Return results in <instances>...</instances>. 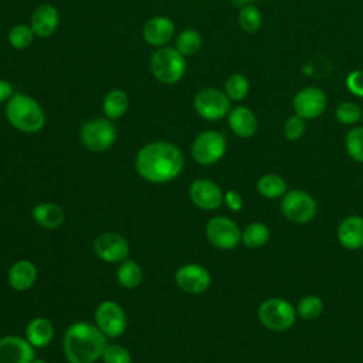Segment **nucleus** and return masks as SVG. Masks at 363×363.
<instances>
[{
	"label": "nucleus",
	"instance_id": "36",
	"mask_svg": "<svg viewBox=\"0 0 363 363\" xmlns=\"http://www.w3.org/2000/svg\"><path fill=\"white\" fill-rule=\"evenodd\" d=\"M305 129H306L305 119L299 115H294L286 119L284 125V135L289 140H296L305 133Z\"/></svg>",
	"mask_w": 363,
	"mask_h": 363
},
{
	"label": "nucleus",
	"instance_id": "21",
	"mask_svg": "<svg viewBox=\"0 0 363 363\" xmlns=\"http://www.w3.org/2000/svg\"><path fill=\"white\" fill-rule=\"evenodd\" d=\"M228 125L238 138H251L257 132V118L245 106H237L228 112Z\"/></svg>",
	"mask_w": 363,
	"mask_h": 363
},
{
	"label": "nucleus",
	"instance_id": "33",
	"mask_svg": "<svg viewBox=\"0 0 363 363\" xmlns=\"http://www.w3.org/2000/svg\"><path fill=\"white\" fill-rule=\"evenodd\" d=\"M346 150L347 155L356 160L363 163V128L356 126L352 128L346 135Z\"/></svg>",
	"mask_w": 363,
	"mask_h": 363
},
{
	"label": "nucleus",
	"instance_id": "5",
	"mask_svg": "<svg viewBox=\"0 0 363 363\" xmlns=\"http://www.w3.org/2000/svg\"><path fill=\"white\" fill-rule=\"evenodd\" d=\"M258 319L267 329L282 332L295 323L296 311L286 299L268 298L258 308Z\"/></svg>",
	"mask_w": 363,
	"mask_h": 363
},
{
	"label": "nucleus",
	"instance_id": "6",
	"mask_svg": "<svg viewBox=\"0 0 363 363\" xmlns=\"http://www.w3.org/2000/svg\"><path fill=\"white\" fill-rule=\"evenodd\" d=\"M79 139L88 150L105 152L116 140V128L108 118H95L82 125Z\"/></svg>",
	"mask_w": 363,
	"mask_h": 363
},
{
	"label": "nucleus",
	"instance_id": "10",
	"mask_svg": "<svg viewBox=\"0 0 363 363\" xmlns=\"http://www.w3.org/2000/svg\"><path fill=\"white\" fill-rule=\"evenodd\" d=\"M240 227L228 217H213L206 224V237L211 245L220 250H233L241 241Z\"/></svg>",
	"mask_w": 363,
	"mask_h": 363
},
{
	"label": "nucleus",
	"instance_id": "30",
	"mask_svg": "<svg viewBox=\"0 0 363 363\" xmlns=\"http://www.w3.org/2000/svg\"><path fill=\"white\" fill-rule=\"evenodd\" d=\"M322 312H323V302L316 295L303 296L296 306V313L305 320L316 319Z\"/></svg>",
	"mask_w": 363,
	"mask_h": 363
},
{
	"label": "nucleus",
	"instance_id": "23",
	"mask_svg": "<svg viewBox=\"0 0 363 363\" xmlns=\"http://www.w3.org/2000/svg\"><path fill=\"white\" fill-rule=\"evenodd\" d=\"M34 221L48 230L58 228L64 223V210L55 203H40L33 208Z\"/></svg>",
	"mask_w": 363,
	"mask_h": 363
},
{
	"label": "nucleus",
	"instance_id": "16",
	"mask_svg": "<svg viewBox=\"0 0 363 363\" xmlns=\"http://www.w3.org/2000/svg\"><path fill=\"white\" fill-rule=\"evenodd\" d=\"M34 356V346L27 339L13 335L0 339V363H31Z\"/></svg>",
	"mask_w": 363,
	"mask_h": 363
},
{
	"label": "nucleus",
	"instance_id": "27",
	"mask_svg": "<svg viewBox=\"0 0 363 363\" xmlns=\"http://www.w3.org/2000/svg\"><path fill=\"white\" fill-rule=\"evenodd\" d=\"M271 233L269 228L259 221L251 223L241 233V241L248 248H261L269 241Z\"/></svg>",
	"mask_w": 363,
	"mask_h": 363
},
{
	"label": "nucleus",
	"instance_id": "11",
	"mask_svg": "<svg viewBox=\"0 0 363 363\" xmlns=\"http://www.w3.org/2000/svg\"><path fill=\"white\" fill-rule=\"evenodd\" d=\"M126 315L113 301H104L95 309V325L106 337H118L126 330Z\"/></svg>",
	"mask_w": 363,
	"mask_h": 363
},
{
	"label": "nucleus",
	"instance_id": "15",
	"mask_svg": "<svg viewBox=\"0 0 363 363\" xmlns=\"http://www.w3.org/2000/svg\"><path fill=\"white\" fill-rule=\"evenodd\" d=\"M189 194L191 201L201 210H216L224 201V194L220 186L207 179H197L190 184Z\"/></svg>",
	"mask_w": 363,
	"mask_h": 363
},
{
	"label": "nucleus",
	"instance_id": "22",
	"mask_svg": "<svg viewBox=\"0 0 363 363\" xmlns=\"http://www.w3.org/2000/svg\"><path fill=\"white\" fill-rule=\"evenodd\" d=\"M54 337V326L47 318H34L26 326V339L34 347H45Z\"/></svg>",
	"mask_w": 363,
	"mask_h": 363
},
{
	"label": "nucleus",
	"instance_id": "25",
	"mask_svg": "<svg viewBox=\"0 0 363 363\" xmlns=\"http://www.w3.org/2000/svg\"><path fill=\"white\" fill-rule=\"evenodd\" d=\"M116 279L123 288L133 289L140 285L143 279V271L136 261L125 259L116 271Z\"/></svg>",
	"mask_w": 363,
	"mask_h": 363
},
{
	"label": "nucleus",
	"instance_id": "40",
	"mask_svg": "<svg viewBox=\"0 0 363 363\" xmlns=\"http://www.w3.org/2000/svg\"><path fill=\"white\" fill-rule=\"evenodd\" d=\"M14 94V88L9 81L0 79V104L9 101Z\"/></svg>",
	"mask_w": 363,
	"mask_h": 363
},
{
	"label": "nucleus",
	"instance_id": "32",
	"mask_svg": "<svg viewBox=\"0 0 363 363\" xmlns=\"http://www.w3.org/2000/svg\"><path fill=\"white\" fill-rule=\"evenodd\" d=\"M34 35L35 34L30 26L17 24V26L11 27V30L9 31V43L13 48L24 50L33 43Z\"/></svg>",
	"mask_w": 363,
	"mask_h": 363
},
{
	"label": "nucleus",
	"instance_id": "29",
	"mask_svg": "<svg viewBox=\"0 0 363 363\" xmlns=\"http://www.w3.org/2000/svg\"><path fill=\"white\" fill-rule=\"evenodd\" d=\"M262 23L259 10L254 4H247L241 7L238 13V24L245 33H255Z\"/></svg>",
	"mask_w": 363,
	"mask_h": 363
},
{
	"label": "nucleus",
	"instance_id": "31",
	"mask_svg": "<svg viewBox=\"0 0 363 363\" xmlns=\"http://www.w3.org/2000/svg\"><path fill=\"white\" fill-rule=\"evenodd\" d=\"M225 94L233 101H241L247 96L250 91L248 79L241 74H233L225 81Z\"/></svg>",
	"mask_w": 363,
	"mask_h": 363
},
{
	"label": "nucleus",
	"instance_id": "7",
	"mask_svg": "<svg viewBox=\"0 0 363 363\" xmlns=\"http://www.w3.org/2000/svg\"><path fill=\"white\" fill-rule=\"evenodd\" d=\"M281 211L289 221L305 224L315 217L318 204L309 193L303 190H291L282 196Z\"/></svg>",
	"mask_w": 363,
	"mask_h": 363
},
{
	"label": "nucleus",
	"instance_id": "37",
	"mask_svg": "<svg viewBox=\"0 0 363 363\" xmlns=\"http://www.w3.org/2000/svg\"><path fill=\"white\" fill-rule=\"evenodd\" d=\"M330 69H332V64L328 58L325 57H315L312 58L303 68V72L306 75H311V77H323V75H328L330 74Z\"/></svg>",
	"mask_w": 363,
	"mask_h": 363
},
{
	"label": "nucleus",
	"instance_id": "39",
	"mask_svg": "<svg viewBox=\"0 0 363 363\" xmlns=\"http://www.w3.org/2000/svg\"><path fill=\"white\" fill-rule=\"evenodd\" d=\"M224 203L233 211H240L242 208V199L241 194L235 190H227L224 193Z\"/></svg>",
	"mask_w": 363,
	"mask_h": 363
},
{
	"label": "nucleus",
	"instance_id": "13",
	"mask_svg": "<svg viewBox=\"0 0 363 363\" xmlns=\"http://www.w3.org/2000/svg\"><path fill=\"white\" fill-rule=\"evenodd\" d=\"M94 251L96 257L105 262H119L128 258L129 244L121 234L105 231L96 237Z\"/></svg>",
	"mask_w": 363,
	"mask_h": 363
},
{
	"label": "nucleus",
	"instance_id": "19",
	"mask_svg": "<svg viewBox=\"0 0 363 363\" xmlns=\"http://www.w3.org/2000/svg\"><path fill=\"white\" fill-rule=\"evenodd\" d=\"M337 240L346 250H360L363 247V218L349 216L337 227Z\"/></svg>",
	"mask_w": 363,
	"mask_h": 363
},
{
	"label": "nucleus",
	"instance_id": "28",
	"mask_svg": "<svg viewBox=\"0 0 363 363\" xmlns=\"http://www.w3.org/2000/svg\"><path fill=\"white\" fill-rule=\"evenodd\" d=\"M201 47V35L197 30L186 28L176 37V50L184 57L196 54Z\"/></svg>",
	"mask_w": 363,
	"mask_h": 363
},
{
	"label": "nucleus",
	"instance_id": "17",
	"mask_svg": "<svg viewBox=\"0 0 363 363\" xmlns=\"http://www.w3.org/2000/svg\"><path fill=\"white\" fill-rule=\"evenodd\" d=\"M60 26V13L58 10L51 4H40L34 9L31 18H30V27L33 28L34 34L47 38L55 33V30Z\"/></svg>",
	"mask_w": 363,
	"mask_h": 363
},
{
	"label": "nucleus",
	"instance_id": "43",
	"mask_svg": "<svg viewBox=\"0 0 363 363\" xmlns=\"http://www.w3.org/2000/svg\"><path fill=\"white\" fill-rule=\"evenodd\" d=\"M362 119H363V112H362Z\"/></svg>",
	"mask_w": 363,
	"mask_h": 363
},
{
	"label": "nucleus",
	"instance_id": "2",
	"mask_svg": "<svg viewBox=\"0 0 363 363\" xmlns=\"http://www.w3.org/2000/svg\"><path fill=\"white\" fill-rule=\"evenodd\" d=\"M106 347V336L88 322L71 325L64 335L62 349L69 363H95Z\"/></svg>",
	"mask_w": 363,
	"mask_h": 363
},
{
	"label": "nucleus",
	"instance_id": "9",
	"mask_svg": "<svg viewBox=\"0 0 363 363\" xmlns=\"http://www.w3.org/2000/svg\"><path fill=\"white\" fill-rule=\"evenodd\" d=\"M196 112L207 121H218L230 112V98L217 88H204L199 91L193 101Z\"/></svg>",
	"mask_w": 363,
	"mask_h": 363
},
{
	"label": "nucleus",
	"instance_id": "35",
	"mask_svg": "<svg viewBox=\"0 0 363 363\" xmlns=\"http://www.w3.org/2000/svg\"><path fill=\"white\" fill-rule=\"evenodd\" d=\"M101 359L104 363H132L129 350L119 345H106Z\"/></svg>",
	"mask_w": 363,
	"mask_h": 363
},
{
	"label": "nucleus",
	"instance_id": "42",
	"mask_svg": "<svg viewBox=\"0 0 363 363\" xmlns=\"http://www.w3.org/2000/svg\"><path fill=\"white\" fill-rule=\"evenodd\" d=\"M31 363H45L44 360H40V359H34Z\"/></svg>",
	"mask_w": 363,
	"mask_h": 363
},
{
	"label": "nucleus",
	"instance_id": "12",
	"mask_svg": "<svg viewBox=\"0 0 363 363\" xmlns=\"http://www.w3.org/2000/svg\"><path fill=\"white\" fill-rule=\"evenodd\" d=\"M174 282L183 292L199 295L210 288L211 275L203 265L186 264L176 271Z\"/></svg>",
	"mask_w": 363,
	"mask_h": 363
},
{
	"label": "nucleus",
	"instance_id": "41",
	"mask_svg": "<svg viewBox=\"0 0 363 363\" xmlns=\"http://www.w3.org/2000/svg\"><path fill=\"white\" fill-rule=\"evenodd\" d=\"M233 1H234L235 6L244 7V6H247V4H252V1H255V0H233Z\"/></svg>",
	"mask_w": 363,
	"mask_h": 363
},
{
	"label": "nucleus",
	"instance_id": "18",
	"mask_svg": "<svg viewBox=\"0 0 363 363\" xmlns=\"http://www.w3.org/2000/svg\"><path fill=\"white\" fill-rule=\"evenodd\" d=\"M145 41L150 45H164L174 35V23L164 16H156L149 18L142 30Z\"/></svg>",
	"mask_w": 363,
	"mask_h": 363
},
{
	"label": "nucleus",
	"instance_id": "3",
	"mask_svg": "<svg viewBox=\"0 0 363 363\" xmlns=\"http://www.w3.org/2000/svg\"><path fill=\"white\" fill-rule=\"evenodd\" d=\"M6 116L13 128L26 133H35L45 125V113L41 105L23 92H14L7 101Z\"/></svg>",
	"mask_w": 363,
	"mask_h": 363
},
{
	"label": "nucleus",
	"instance_id": "20",
	"mask_svg": "<svg viewBox=\"0 0 363 363\" xmlns=\"http://www.w3.org/2000/svg\"><path fill=\"white\" fill-rule=\"evenodd\" d=\"M7 279L14 291H27L34 285L37 279V268L31 261L20 259L10 267Z\"/></svg>",
	"mask_w": 363,
	"mask_h": 363
},
{
	"label": "nucleus",
	"instance_id": "1",
	"mask_svg": "<svg viewBox=\"0 0 363 363\" xmlns=\"http://www.w3.org/2000/svg\"><path fill=\"white\" fill-rule=\"evenodd\" d=\"M184 159L177 146L169 142H152L136 155L138 174L150 183H167L179 177Z\"/></svg>",
	"mask_w": 363,
	"mask_h": 363
},
{
	"label": "nucleus",
	"instance_id": "26",
	"mask_svg": "<svg viewBox=\"0 0 363 363\" xmlns=\"http://www.w3.org/2000/svg\"><path fill=\"white\" fill-rule=\"evenodd\" d=\"M257 190L265 199H278L286 193V182L278 174L268 173L258 179Z\"/></svg>",
	"mask_w": 363,
	"mask_h": 363
},
{
	"label": "nucleus",
	"instance_id": "4",
	"mask_svg": "<svg viewBox=\"0 0 363 363\" xmlns=\"http://www.w3.org/2000/svg\"><path fill=\"white\" fill-rule=\"evenodd\" d=\"M150 71L159 82L176 84L186 72V57L176 48L162 47L150 58Z\"/></svg>",
	"mask_w": 363,
	"mask_h": 363
},
{
	"label": "nucleus",
	"instance_id": "38",
	"mask_svg": "<svg viewBox=\"0 0 363 363\" xmlns=\"http://www.w3.org/2000/svg\"><path fill=\"white\" fill-rule=\"evenodd\" d=\"M346 86L353 95L363 96V71L354 69L349 72L346 77Z\"/></svg>",
	"mask_w": 363,
	"mask_h": 363
},
{
	"label": "nucleus",
	"instance_id": "8",
	"mask_svg": "<svg viewBox=\"0 0 363 363\" xmlns=\"http://www.w3.org/2000/svg\"><path fill=\"white\" fill-rule=\"evenodd\" d=\"M227 142L225 138L216 130L201 132L191 145L193 159L203 166L217 163L225 153Z\"/></svg>",
	"mask_w": 363,
	"mask_h": 363
},
{
	"label": "nucleus",
	"instance_id": "24",
	"mask_svg": "<svg viewBox=\"0 0 363 363\" xmlns=\"http://www.w3.org/2000/svg\"><path fill=\"white\" fill-rule=\"evenodd\" d=\"M129 108V98L122 89L109 91L102 102L104 113L108 119H119Z\"/></svg>",
	"mask_w": 363,
	"mask_h": 363
},
{
	"label": "nucleus",
	"instance_id": "14",
	"mask_svg": "<svg viewBox=\"0 0 363 363\" xmlns=\"http://www.w3.org/2000/svg\"><path fill=\"white\" fill-rule=\"evenodd\" d=\"M326 95L322 89L309 86L301 89L294 98V109L303 119H315L326 109Z\"/></svg>",
	"mask_w": 363,
	"mask_h": 363
},
{
	"label": "nucleus",
	"instance_id": "34",
	"mask_svg": "<svg viewBox=\"0 0 363 363\" xmlns=\"http://www.w3.org/2000/svg\"><path fill=\"white\" fill-rule=\"evenodd\" d=\"M336 119L343 125H353L362 118V109L353 102H342L335 111Z\"/></svg>",
	"mask_w": 363,
	"mask_h": 363
}]
</instances>
